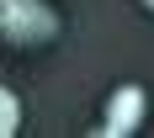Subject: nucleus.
Here are the masks:
<instances>
[{"mask_svg":"<svg viewBox=\"0 0 154 138\" xmlns=\"http://www.w3.org/2000/svg\"><path fill=\"white\" fill-rule=\"evenodd\" d=\"M0 27H5V43H21V48H43L59 37V11L48 0H0Z\"/></svg>","mask_w":154,"mask_h":138,"instance_id":"f257e3e1","label":"nucleus"},{"mask_svg":"<svg viewBox=\"0 0 154 138\" xmlns=\"http://www.w3.org/2000/svg\"><path fill=\"white\" fill-rule=\"evenodd\" d=\"M143 112H149V96L143 85H122V90L106 96V106H101V138H133L143 127Z\"/></svg>","mask_w":154,"mask_h":138,"instance_id":"f03ea898","label":"nucleus"},{"mask_svg":"<svg viewBox=\"0 0 154 138\" xmlns=\"http://www.w3.org/2000/svg\"><path fill=\"white\" fill-rule=\"evenodd\" d=\"M16 127H21V101H16V96L0 85V138H11Z\"/></svg>","mask_w":154,"mask_h":138,"instance_id":"7ed1b4c3","label":"nucleus"},{"mask_svg":"<svg viewBox=\"0 0 154 138\" xmlns=\"http://www.w3.org/2000/svg\"><path fill=\"white\" fill-rule=\"evenodd\" d=\"M143 11H154V0H143Z\"/></svg>","mask_w":154,"mask_h":138,"instance_id":"20e7f679","label":"nucleus"},{"mask_svg":"<svg viewBox=\"0 0 154 138\" xmlns=\"http://www.w3.org/2000/svg\"><path fill=\"white\" fill-rule=\"evenodd\" d=\"M0 48H5V27H0Z\"/></svg>","mask_w":154,"mask_h":138,"instance_id":"39448f33","label":"nucleus"}]
</instances>
